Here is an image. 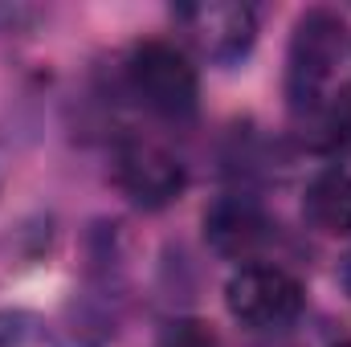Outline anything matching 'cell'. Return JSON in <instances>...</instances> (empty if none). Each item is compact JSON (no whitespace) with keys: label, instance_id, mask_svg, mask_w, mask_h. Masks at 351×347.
<instances>
[{"label":"cell","instance_id":"7c38bea8","mask_svg":"<svg viewBox=\"0 0 351 347\" xmlns=\"http://www.w3.org/2000/svg\"><path fill=\"white\" fill-rule=\"evenodd\" d=\"M339 282H343V290L351 294V254L343 258V265H339Z\"/></svg>","mask_w":351,"mask_h":347},{"label":"cell","instance_id":"8fae6325","mask_svg":"<svg viewBox=\"0 0 351 347\" xmlns=\"http://www.w3.org/2000/svg\"><path fill=\"white\" fill-rule=\"evenodd\" d=\"M37 16H41L37 8H25V4H12V8H8V4H0V33H21V29L33 25Z\"/></svg>","mask_w":351,"mask_h":347},{"label":"cell","instance_id":"3957f363","mask_svg":"<svg viewBox=\"0 0 351 347\" xmlns=\"http://www.w3.org/2000/svg\"><path fill=\"white\" fill-rule=\"evenodd\" d=\"M225 307L241 327L278 331V327H290L302 315L306 290L286 265L250 261V265H237L233 278L225 282Z\"/></svg>","mask_w":351,"mask_h":347},{"label":"cell","instance_id":"9c48e42d","mask_svg":"<svg viewBox=\"0 0 351 347\" xmlns=\"http://www.w3.org/2000/svg\"><path fill=\"white\" fill-rule=\"evenodd\" d=\"M323 131L331 143H348L351 147V86H343L339 94H331V102L323 106Z\"/></svg>","mask_w":351,"mask_h":347},{"label":"cell","instance_id":"52a82bcc","mask_svg":"<svg viewBox=\"0 0 351 347\" xmlns=\"http://www.w3.org/2000/svg\"><path fill=\"white\" fill-rule=\"evenodd\" d=\"M302 213L319 233L331 237H351V172L327 168L306 184Z\"/></svg>","mask_w":351,"mask_h":347},{"label":"cell","instance_id":"30bf717a","mask_svg":"<svg viewBox=\"0 0 351 347\" xmlns=\"http://www.w3.org/2000/svg\"><path fill=\"white\" fill-rule=\"evenodd\" d=\"M160 347H217V339H213V331H208L204 323L184 319V323H172V327L164 331V344Z\"/></svg>","mask_w":351,"mask_h":347},{"label":"cell","instance_id":"4fadbf2b","mask_svg":"<svg viewBox=\"0 0 351 347\" xmlns=\"http://www.w3.org/2000/svg\"><path fill=\"white\" fill-rule=\"evenodd\" d=\"M335 347H351V339H343V344H335Z\"/></svg>","mask_w":351,"mask_h":347},{"label":"cell","instance_id":"8992f818","mask_svg":"<svg viewBox=\"0 0 351 347\" xmlns=\"http://www.w3.org/2000/svg\"><path fill=\"white\" fill-rule=\"evenodd\" d=\"M204 237L213 241L217 254L225 258H250L265 237H269V221H265L262 204L250 196H221L208 213H204Z\"/></svg>","mask_w":351,"mask_h":347},{"label":"cell","instance_id":"277c9868","mask_svg":"<svg viewBox=\"0 0 351 347\" xmlns=\"http://www.w3.org/2000/svg\"><path fill=\"white\" fill-rule=\"evenodd\" d=\"M110 176L119 192L147 213H160L176 204L188 188V172L172 152L156 139H119L110 156Z\"/></svg>","mask_w":351,"mask_h":347},{"label":"cell","instance_id":"ba28073f","mask_svg":"<svg viewBox=\"0 0 351 347\" xmlns=\"http://www.w3.org/2000/svg\"><path fill=\"white\" fill-rule=\"evenodd\" d=\"M0 347H62V339L33 311H0Z\"/></svg>","mask_w":351,"mask_h":347},{"label":"cell","instance_id":"7a4b0ae2","mask_svg":"<svg viewBox=\"0 0 351 347\" xmlns=\"http://www.w3.org/2000/svg\"><path fill=\"white\" fill-rule=\"evenodd\" d=\"M123 74H127V90L152 115H160L168 123H184V119L196 115L200 78H196V66L188 62V53L180 45L164 41V37L135 41L127 49Z\"/></svg>","mask_w":351,"mask_h":347},{"label":"cell","instance_id":"5b68a950","mask_svg":"<svg viewBox=\"0 0 351 347\" xmlns=\"http://www.w3.org/2000/svg\"><path fill=\"white\" fill-rule=\"evenodd\" d=\"M176 21L184 25L188 41L217 66H237L250 58L254 41H258V12L250 4H233V0H208V4H184L176 12Z\"/></svg>","mask_w":351,"mask_h":347},{"label":"cell","instance_id":"6da1fadb","mask_svg":"<svg viewBox=\"0 0 351 347\" xmlns=\"http://www.w3.org/2000/svg\"><path fill=\"white\" fill-rule=\"evenodd\" d=\"M343 53H348V21L335 8H306L294 21L286 49V98L294 115L306 119L323 115Z\"/></svg>","mask_w":351,"mask_h":347}]
</instances>
